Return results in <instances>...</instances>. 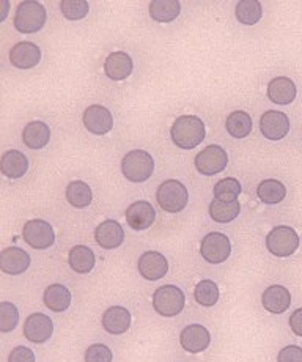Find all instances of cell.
Returning a JSON list of instances; mask_svg holds the SVG:
<instances>
[{
    "label": "cell",
    "instance_id": "cell-1",
    "mask_svg": "<svg viewBox=\"0 0 302 362\" xmlns=\"http://www.w3.org/2000/svg\"><path fill=\"white\" fill-rule=\"evenodd\" d=\"M207 129L202 118L195 115H181L173 122L170 137L181 150H192L205 141Z\"/></svg>",
    "mask_w": 302,
    "mask_h": 362
},
{
    "label": "cell",
    "instance_id": "cell-2",
    "mask_svg": "<svg viewBox=\"0 0 302 362\" xmlns=\"http://www.w3.org/2000/svg\"><path fill=\"white\" fill-rule=\"evenodd\" d=\"M46 19L47 15L43 5L35 0H24L18 5L13 24L21 33H37L45 27Z\"/></svg>",
    "mask_w": 302,
    "mask_h": 362
},
{
    "label": "cell",
    "instance_id": "cell-3",
    "mask_svg": "<svg viewBox=\"0 0 302 362\" xmlns=\"http://www.w3.org/2000/svg\"><path fill=\"white\" fill-rule=\"evenodd\" d=\"M154 172V159L149 151L132 150L126 153L122 161V173L132 183H144L150 180Z\"/></svg>",
    "mask_w": 302,
    "mask_h": 362
},
{
    "label": "cell",
    "instance_id": "cell-4",
    "mask_svg": "<svg viewBox=\"0 0 302 362\" xmlns=\"http://www.w3.org/2000/svg\"><path fill=\"white\" fill-rule=\"evenodd\" d=\"M159 206L167 213H180L185 210L189 202L187 187L178 180H165L156 191Z\"/></svg>",
    "mask_w": 302,
    "mask_h": 362
},
{
    "label": "cell",
    "instance_id": "cell-5",
    "mask_svg": "<svg viewBox=\"0 0 302 362\" xmlns=\"http://www.w3.org/2000/svg\"><path fill=\"white\" fill-rule=\"evenodd\" d=\"M186 298L177 285H163L153 293V308L163 317H177L185 309Z\"/></svg>",
    "mask_w": 302,
    "mask_h": 362
},
{
    "label": "cell",
    "instance_id": "cell-6",
    "mask_svg": "<svg viewBox=\"0 0 302 362\" xmlns=\"http://www.w3.org/2000/svg\"><path fill=\"white\" fill-rule=\"evenodd\" d=\"M266 247L276 257H290L296 252L299 247V236L296 230L288 226L274 227L266 236Z\"/></svg>",
    "mask_w": 302,
    "mask_h": 362
},
{
    "label": "cell",
    "instance_id": "cell-7",
    "mask_svg": "<svg viewBox=\"0 0 302 362\" xmlns=\"http://www.w3.org/2000/svg\"><path fill=\"white\" fill-rule=\"evenodd\" d=\"M195 169L199 173L205 177L217 175L226 170L228 164V156L227 151L223 150L219 145H208L207 148H203L199 155L195 156Z\"/></svg>",
    "mask_w": 302,
    "mask_h": 362
},
{
    "label": "cell",
    "instance_id": "cell-8",
    "mask_svg": "<svg viewBox=\"0 0 302 362\" xmlns=\"http://www.w3.org/2000/svg\"><path fill=\"white\" fill-rule=\"evenodd\" d=\"M23 238L30 247L45 250L55 243V233L52 226L43 219L27 221L23 228Z\"/></svg>",
    "mask_w": 302,
    "mask_h": 362
},
{
    "label": "cell",
    "instance_id": "cell-9",
    "mask_svg": "<svg viewBox=\"0 0 302 362\" xmlns=\"http://www.w3.org/2000/svg\"><path fill=\"white\" fill-rule=\"evenodd\" d=\"M200 254L208 263L219 264L227 262L231 254V243L228 240V236L221 232L208 233L205 238L202 240Z\"/></svg>",
    "mask_w": 302,
    "mask_h": 362
},
{
    "label": "cell",
    "instance_id": "cell-10",
    "mask_svg": "<svg viewBox=\"0 0 302 362\" xmlns=\"http://www.w3.org/2000/svg\"><path fill=\"white\" fill-rule=\"evenodd\" d=\"M82 123L88 132L95 136H104L114 128V118L110 110L101 104H93L83 110Z\"/></svg>",
    "mask_w": 302,
    "mask_h": 362
},
{
    "label": "cell",
    "instance_id": "cell-11",
    "mask_svg": "<svg viewBox=\"0 0 302 362\" xmlns=\"http://www.w3.org/2000/svg\"><path fill=\"white\" fill-rule=\"evenodd\" d=\"M260 131L268 141H282L290 132V118L280 110H266L260 117Z\"/></svg>",
    "mask_w": 302,
    "mask_h": 362
},
{
    "label": "cell",
    "instance_id": "cell-12",
    "mask_svg": "<svg viewBox=\"0 0 302 362\" xmlns=\"http://www.w3.org/2000/svg\"><path fill=\"white\" fill-rule=\"evenodd\" d=\"M54 323L52 320L41 312H35L25 318L24 336L33 344H45L52 337Z\"/></svg>",
    "mask_w": 302,
    "mask_h": 362
},
{
    "label": "cell",
    "instance_id": "cell-13",
    "mask_svg": "<svg viewBox=\"0 0 302 362\" xmlns=\"http://www.w3.org/2000/svg\"><path fill=\"white\" fill-rule=\"evenodd\" d=\"M139 274L146 281H159L167 274L168 271V262L161 252H154V250H146L139 257L137 262Z\"/></svg>",
    "mask_w": 302,
    "mask_h": 362
},
{
    "label": "cell",
    "instance_id": "cell-14",
    "mask_svg": "<svg viewBox=\"0 0 302 362\" xmlns=\"http://www.w3.org/2000/svg\"><path fill=\"white\" fill-rule=\"evenodd\" d=\"M180 344L187 353H202L211 344V334L202 325H189L180 334Z\"/></svg>",
    "mask_w": 302,
    "mask_h": 362
},
{
    "label": "cell",
    "instance_id": "cell-15",
    "mask_svg": "<svg viewBox=\"0 0 302 362\" xmlns=\"http://www.w3.org/2000/svg\"><path fill=\"white\" fill-rule=\"evenodd\" d=\"M126 222H128L132 230H146L156 219V211L153 205L146 200H137L131 204L128 210L124 213Z\"/></svg>",
    "mask_w": 302,
    "mask_h": 362
},
{
    "label": "cell",
    "instance_id": "cell-16",
    "mask_svg": "<svg viewBox=\"0 0 302 362\" xmlns=\"http://www.w3.org/2000/svg\"><path fill=\"white\" fill-rule=\"evenodd\" d=\"M30 262V255L21 247H6L0 252V269L5 274H23L29 269Z\"/></svg>",
    "mask_w": 302,
    "mask_h": 362
},
{
    "label": "cell",
    "instance_id": "cell-17",
    "mask_svg": "<svg viewBox=\"0 0 302 362\" xmlns=\"http://www.w3.org/2000/svg\"><path fill=\"white\" fill-rule=\"evenodd\" d=\"M41 60V49L30 43V41H21L10 49V62L11 65L19 69L35 68Z\"/></svg>",
    "mask_w": 302,
    "mask_h": 362
},
{
    "label": "cell",
    "instance_id": "cell-18",
    "mask_svg": "<svg viewBox=\"0 0 302 362\" xmlns=\"http://www.w3.org/2000/svg\"><path fill=\"white\" fill-rule=\"evenodd\" d=\"M95 240L103 249H117L123 245L124 230L117 221L106 219L95 228Z\"/></svg>",
    "mask_w": 302,
    "mask_h": 362
},
{
    "label": "cell",
    "instance_id": "cell-19",
    "mask_svg": "<svg viewBox=\"0 0 302 362\" xmlns=\"http://www.w3.org/2000/svg\"><path fill=\"white\" fill-rule=\"evenodd\" d=\"M131 312L122 305H112L103 313V328L112 336H120L129 329Z\"/></svg>",
    "mask_w": 302,
    "mask_h": 362
},
{
    "label": "cell",
    "instance_id": "cell-20",
    "mask_svg": "<svg viewBox=\"0 0 302 362\" xmlns=\"http://www.w3.org/2000/svg\"><path fill=\"white\" fill-rule=\"evenodd\" d=\"M132 68H134L132 59L123 51L112 52L104 62V73L112 81L128 79L132 73Z\"/></svg>",
    "mask_w": 302,
    "mask_h": 362
},
{
    "label": "cell",
    "instance_id": "cell-21",
    "mask_svg": "<svg viewBox=\"0 0 302 362\" xmlns=\"http://www.w3.org/2000/svg\"><path fill=\"white\" fill-rule=\"evenodd\" d=\"M296 86L286 76H279L268 83V98L279 106H288L296 98Z\"/></svg>",
    "mask_w": 302,
    "mask_h": 362
},
{
    "label": "cell",
    "instance_id": "cell-22",
    "mask_svg": "<svg viewBox=\"0 0 302 362\" xmlns=\"http://www.w3.org/2000/svg\"><path fill=\"white\" fill-rule=\"evenodd\" d=\"M262 304L266 310L279 315V313H284L290 309L291 295L288 288L282 287V285H271L263 291Z\"/></svg>",
    "mask_w": 302,
    "mask_h": 362
},
{
    "label": "cell",
    "instance_id": "cell-23",
    "mask_svg": "<svg viewBox=\"0 0 302 362\" xmlns=\"http://www.w3.org/2000/svg\"><path fill=\"white\" fill-rule=\"evenodd\" d=\"M0 169L5 177L18 180L23 178L27 170H29V159L18 150H8L2 155V161H0Z\"/></svg>",
    "mask_w": 302,
    "mask_h": 362
},
{
    "label": "cell",
    "instance_id": "cell-24",
    "mask_svg": "<svg viewBox=\"0 0 302 362\" xmlns=\"http://www.w3.org/2000/svg\"><path fill=\"white\" fill-rule=\"evenodd\" d=\"M51 141V129L43 122H30L23 129V142L27 148L41 150Z\"/></svg>",
    "mask_w": 302,
    "mask_h": 362
},
{
    "label": "cell",
    "instance_id": "cell-25",
    "mask_svg": "<svg viewBox=\"0 0 302 362\" xmlns=\"http://www.w3.org/2000/svg\"><path fill=\"white\" fill-rule=\"evenodd\" d=\"M45 305L52 312H65L71 305V291L65 285L52 284L45 290Z\"/></svg>",
    "mask_w": 302,
    "mask_h": 362
},
{
    "label": "cell",
    "instance_id": "cell-26",
    "mask_svg": "<svg viewBox=\"0 0 302 362\" xmlns=\"http://www.w3.org/2000/svg\"><path fill=\"white\" fill-rule=\"evenodd\" d=\"M68 263L69 268H71L77 274H88L91 269L95 268V254L93 250L87 246L77 245L74 246L68 254Z\"/></svg>",
    "mask_w": 302,
    "mask_h": 362
},
{
    "label": "cell",
    "instance_id": "cell-27",
    "mask_svg": "<svg viewBox=\"0 0 302 362\" xmlns=\"http://www.w3.org/2000/svg\"><path fill=\"white\" fill-rule=\"evenodd\" d=\"M181 13V4L178 0H153L150 4L151 19L161 24L172 23Z\"/></svg>",
    "mask_w": 302,
    "mask_h": 362
},
{
    "label": "cell",
    "instance_id": "cell-28",
    "mask_svg": "<svg viewBox=\"0 0 302 362\" xmlns=\"http://www.w3.org/2000/svg\"><path fill=\"white\" fill-rule=\"evenodd\" d=\"M257 196L266 205H277L286 197V187L282 181L268 178L258 185Z\"/></svg>",
    "mask_w": 302,
    "mask_h": 362
},
{
    "label": "cell",
    "instance_id": "cell-29",
    "mask_svg": "<svg viewBox=\"0 0 302 362\" xmlns=\"http://www.w3.org/2000/svg\"><path fill=\"white\" fill-rule=\"evenodd\" d=\"M241 205L238 200L233 202H223L219 199H214L211 204H209V216L216 222H221V224H228V222L235 221L238 216H240Z\"/></svg>",
    "mask_w": 302,
    "mask_h": 362
},
{
    "label": "cell",
    "instance_id": "cell-30",
    "mask_svg": "<svg viewBox=\"0 0 302 362\" xmlns=\"http://www.w3.org/2000/svg\"><path fill=\"white\" fill-rule=\"evenodd\" d=\"M228 134L235 139H244L252 132V117L244 110H233L226 122Z\"/></svg>",
    "mask_w": 302,
    "mask_h": 362
},
{
    "label": "cell",
    "instance_id": "cell-31",
    "mask_svg": "<svg viewBox=\"0 0 302 362\" xmlns=\"http://www.w3.org/2000/svg\"><path fill=\"white\" fill-rule=\"evenodd\" d=\"M66 200L74 208H87L93 200V194L86 181L76 180L66 186Z\"/></svg>",
    "mask_w": 302,
    "mask_h": 362
},
{
    "label": "cell",
    "instance_id": "cell-32",
    "mask_svg": "<svg viewBox=\"0 0 302 362\" xmlns=\"http://www.w3.org/2000/svg\"><path fill=\"white\" fill-rule=\"evenodd\" d=\"M236 19L244 25H255L263 16V6L258 0H241L236 5Z\"/></svg>",
    "mask_w": 302,
    "mask_h": 362
},
{
    "label": "cell",
    "instance_id": "cell-33",
    "mask_svg": "<svg viewBox=\"0 0 302 362\" xmlns=\"http://www.w3.org/2000/svg\"><path fill=\"white\" fill-rule=\"evenodd\" d=\"M194 298L203 308H213L219 301V287H217L214 281H202L194 288Z\"/></svg>",
    "mask_w": 302,
    "mask_h": 362
},
{
    "label": "cell",
    "instance_id": "cell-34",
    "mask_svg": "<svg viewBox=\"0 0 302 362\" xmlns=\"http://www.w3.org/2000/svg\"><path fill=\"white\" fill-rule=\"evenodd\" d=\"M241 191H243L241 183L236 178L233 177L223 178L214 185V199H219L223 202H233L240 197Z\"/></svg>",
    "mask_w": 302,
    "mask_h": 362
},
{
    "label": "cell",
    "instance_id": "cell-35",
    "mask_svg": "<svg viewBox=\"0 0 302 362\" xmlns=\"http://www.w3.org/2000/svg\"><path fill=\"white\" fill-rule=\"evenodd\" d=\"M90 5L86 0H63L60 2V11L68 21H81L88 15Z\"/></svg>",
    "mask_w": 302,
    "mask_h": 362
},
{
    "label": "cell",
    "instance_id": "cell-36",
    "mask_svg": "<svg viewBox=\"0 0 302 362\" xmlns=\"http://www.w3.org/2000/svg\"><path fill=\"white\" fill-rule=\"evenodd\" d=\"M19 323V312L13 303H0V332H10L16 329Z\"/></svg>",
    "mask_w": 302,
    "mask_h": 362
},
{
    "label": "cell",
    "instance_id": "cell-37",
    "mask_svg": "<svg viewBox=\"0 0 302 362\" xmlns=\"http://www.w3.org/2000/svg\"><path fill=\"white\" fill-rule=\"evenodd\" d=\"M112 350L108 345H90L86 351V362H112Z\"/></svg>",
    "mask_w": 302,
    "mask_h": 362
},
{
    "label": "cell",
    "instance_id": "cell-38",
    "mask_svg": "<svg viewBox=\"0 0 302 362\" xmlns=\"http://www.w3.org/2000/svg\"><path fill=\"white\" fill-rule=\"evenodd\" d=\"M277 362H302V348L298 345H288L279 351Z\"/></svg>",
    "mask_w": 302,
    "mask_h": 362
},
{
    "label": "cell",
    "instance_id": "cell-39",
    "mask_svg": "<svg viewBox=\"0 0 302 362\" xmlns=\"http://www.w3.org/2000/svg\"><path fill=\"white\" fill-rule=\"evenodd\" d=\"M8 362H35V353L27 346H16L11 350Z\"/></svg>",
    "mask_w": 302,
    "mask_h": 362
},
{
    "label": "cell",
    "instance_id": "cell-40",
    "mask_svg": "<svg viewBox=\"0 0 302 362\" xmlns=\"http://www.w3.org/2000/svg\"><path fill=\"white\" fill-rule=\"evenodd\" d=\"M290 328L298 337H302V309L294 310L290 317Z\"/></svg>",
    "mask_w": 302,
    "mask_h": 362
}]
</instances>
